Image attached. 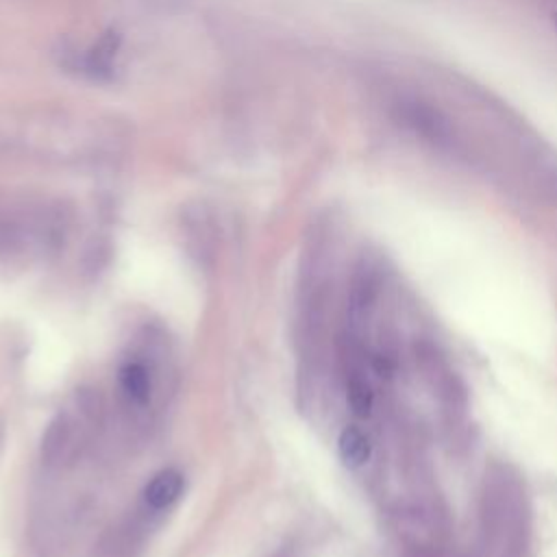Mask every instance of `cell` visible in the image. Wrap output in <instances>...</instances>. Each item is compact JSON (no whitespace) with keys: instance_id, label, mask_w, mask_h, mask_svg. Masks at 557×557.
<instances>
[{"instance_id":"1","label":"cell","mask_w":557,"mask_h":557,"mask_svg":"<svg viewBox=\"0 0 557 557\" xmlns=\"http://www.w3.org/2000/svg\"><path fill=\"white\" fill-rule=\"evenodd\" d=\"M76 424L65 416L59 413L50 424L48 431L41 440V457L48 463H57V461H65L74 455L76 450Z\"/></svg>"},{"instance_id":"2","label":"cell","mask_w":557,"mask_h":557,"mask_svg":"<svg viewBox=\"0 0 557 557\" xmlns=\"http://www.w3.org/2000/svg\"><path fill=\"white\" fill-rule=\"evenodd\" d=\"M183 485H185V481L178 470H172V468L161 470L144 487V500L152 509H165L174 500H178Z\"/></svg>"},{"instance_id":"3","label":"cell","mask_w":557,"mask_h":557,"mask_svg":"<svg viewBox=\"0 0 557 557\" xmlns=\"http://www.w3.org/2000/svg\"><path fill=\"white\" fill-rule=\"evenodd\" d=\"M337 453L346 468H361L372 455V442L359 426H346L337 437Z\"/></svg>"},{"instance_id":"4","label":"cell","mask_w":557,"mask_h":557,"mask_svg":"<svg viewBox=\"0 0 557 557\" xmlns=\"http://www.w3.org/2000/svg\"><path fill=\"white\" fill-rule=\"evenodd\" d=\"M120 385H122L124 394H126L133 403H137V405L148 403L152 383H150V374H148V370H146L144 363H137V361L124 363V366L120 368Z\"/></svg>"},{"instance_id":"5","label":"cell","mask_w":557,"mask_h":557,"mask_svg":"<svg viewBox=\"0 0 557 557\" xmlns=\"http://www.w3.org/2000/svg\"><path fill=\"white\" fill-rule=\"evenodd\" d=\"M117 46H120V37L117 33L109 30L100 37L98 44H94V48L87 52L85 57V65L87 70L94 74V76H100V74H107L111 70V63L115 59V52H117Z\"/></svg>"},{"instance_id":"6","label":"cell","mask_w":557,"mask_h":557,"mask_svg":"<svg viewBox=\"0 0 557 557\" xmlns=\"http://www.w3.org/2000/svg\"><path fill=\"white\" fill-rule=\"evenodd\" d=\"M346 400L352 409V413L357 416H368L370 409H372V403H374V396H372V387L368 385L366 379L352 374L346 383Z\"/></svg>"},{"instance_id":"7","label":"cell","mask_w":557,"mask_h":557,"mask_svg":"<svg viewBox=\"0 0 557 557\" xmlns=\"http://www.w3.org/2000/svg\"><path fill=\"white\" fill-rule=\"evenodd\" d=\"M553 22H555V28H557V15H555V17H553Z\"/></svg>"}]
</instances>
